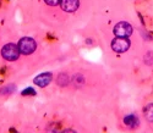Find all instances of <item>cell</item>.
Masks as SVG:
<instances>
[{
	"label": "cell",
	"instance_id": "6da1fadb",
	"mask_svg": "<svg viewBox=\"0 0 153 133\" xmlns=\"http://www.w3.org/2000/svg\"><path fill=\"white\" fill-rule=\"evenodd\" d=\"M131 42L129 37H115L111 41V50L117 54H123V52H126L127 50L130 49Z\"/></svg>",
	"mask_w": 153,
	"mask_h": 133
},
{
	"label": "cell",
	"instance_id": "7a4b0ae2",
	"mask_svg": "<svg viewBox=\"0 0 153 133\" xmlns=\"http://www.w3.org/2000/svg\"><path fill=\"white\" fill-rule=\"evenodd\" d=\"M21 51L19 49V45L14 44V43H9L3 47L1 49V56L6 60V61H16L20 58Z\"/></svg>",
	"mask_w": 153,
	"mask_h": 133
},
{
	"label": "cell",
	"instance_id": "3957f363",
	"mask_svg": "<svg viewBox=\"0 0 153 133\" xmlns=\"http://www.w3.org/2000/svg\"><path fill=\"white\" fill-rule=\"evenodd\" d=\"M19 49L21 51V54L23 55H31L34 52V50L37 49V43L33 38L31 37H23L19 41Z\"/></svg>",
	"mask_w": 153,
	"mask_h": 133
},
{
	"label": "cell",
	"instance_id": "277c9868",
	"mask_svg": "<svg viewBox=\"0 0 153 133\" xmlns=\"http://www.w3.org/2000/svg\"><path fill=\"white\" fill-rule=\"evenodd\" d=\"M132 32H134L132 26L125 21L118 22L114 26V30H113V33L115 34V37H130Z\"/></svg>",
	"mask_w": 153,
	"mask_h": 133
},
{
	"label": "cell",
	"instance_id": "5b68a950",
	"mask_svg": "<svg viewBox=\"0 0 153 133\" xmlns=\"http://www.w3.org/2000/svg\"><path fill=\"white\" fill-rule=\"evenodd\" d=\"M52 79H53L52 73H50V72H44V73L38 75V76L33 79V82H34L36 86L41 87V88H44V87H47L48 84H50Z\"/></svg>",
	"mask_w": 153,
	"mask_h": 133
},
{
	"label": "cell",
	"instance_id": "8992f818",
	"mask_svg": "<svg viewBox=\"0 0 153 133\" xmlns=\"http://www.w3.org/2000/svg\"><path fill=\"white\" fill-rule=\"evenodd\" d=\"M60 6L65 12H75L80 6V0H61Z\"/></svg>",
	"mask_w": 153,
	"mask_h": 133
},
{
	"label": "cell",
	"instance_id": "52a82bcc",
	"mask_svg": "<svg viewBox=\"0 0 153 133\" xmlns=\"http://www.w3.org/2000/svg\"><path fill=\"white\" fill-rule=\"evenodd\" d=\"M124 123L126 127L134 129V128H137L140 126V120L136 115H127L124 117Z\"/></svg>",
	"mask_w": 153,
	"mask_h": 133
},
{
	"label": "cell",
	"instance_id": "ba28073f",
	"mask_svg": "<svg viewBox=\"0 0 153 133\" xmlns=\"http://www.w3.org/2000/svg\"><path fill=\"white\" fill-rule=\"evenodd\" d=\"M69 82H70V78H69V76H68V73H60L59 76H58V79H56V83H58V86H60V87H66L68 84H69Z\"/></svg>",
	"mask_w": 153,
	"mask_h": 133
},
{
	"label": "cell",
	"instance_id": "9c48e42d",
	"mask_svg": "<svg viewBox=\"0 0 153 133\" xmlns=\"http://www.w3.org/2000/svg\"><path fill=\"white\" fill-rule=\"evenodd\" d=\"M143 114H145L146 118L148 120L149 122H153V103H151V104H147V105L145 106Z\"/></svg>",
	"mask_w": 153,
	"mask_h": 133
},
{
	"label": "cell",
	"instance_id": "30bf717a",
	"mask_svg": "<svg viewBox=\"0 0 153 133\" xmlns=\"http://www.w3.org/2000/svg\"><path fill=\"white\" fill-rule=\"evenodd\" d=\"M74 82H75V84H77V83H85V78H83L82 75H76L74 77Z\"/></svg>",
	"mask_w": 153,
	"mask_h": 133
},
{
	"label": "cell",
	"instance_id": "8fae6325",
	"mask_svg": "<svg viewBox=\"0 0 153 133\" xmlns=\"http://www.w3.org/2000/svg\"><path fill=\"white\" fill-rule=\"evenodd\" d=\"M22 95H36V92L33 88H26L22 92Z\"/></svg>",
	"mask_w": 153,
	"mask_h": 133
},
{
	"label": "cell",
	"instance_id": "7c38bea8",
	"mask_svg": "<svg viewBox=\"0 0 153 133\" xmlns=\"http://www.w3.org/2000/svg\"><path fill=\"white\" fill-rule=\"evenodd\" d=\"M45 4L49 5V6H56L61 3V0H44Z\"/></svg>",
	"mask_w": 153,
	"mask_h": 133
}]
</instances>
